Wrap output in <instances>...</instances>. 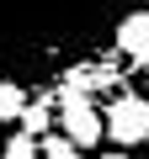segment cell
Listing matches in <instances>:
<instances>
[{"label":"cell","mask_w":149,"mask_h":159,"mask_svg":"<svg viewBox=\"0 0 149 159\" xmlns=\"http://www.w3.org/2000/svg\"><path fill=\"white\" fill-rule=\"evenodd\" d=\"M37 159H80V148H74L64 133H43V154Z\"/></svg>","instance_id":"ba28073f"},{"label":"cell","mask_w":149,"mask_h":159,"mask_svg":"<svg viewBox=\"0 0 149 159\" xmlns=\"http://www.w3.org/2000/svg\"><path fill=\"white\" fill-rule=\"evenodd\" d=\"M112 48L123 58H133L138 69H149V11H123V21L112 32Z\"/></svg>","instance_id":"277c9868"},{"label":"cell","mask_w":149,"mask_h":159,"mask_svg":"<svg viewBox=\"0 0 149 159\" xmlns=\"http://www.w3.org/2000/svg\"><path fill=\"white\" fill-rule=\"evenodd\" d=\"M101 117H107V138H112L117 148H133V143L149 138V96H123V90H117Z\"/></svg>","instance_id":"3957f363"},{"label":"cell","mask_w":149,"mask_h":159,"mask_svg":"<svg viewBox=\"0 0 149 159\" xmlns=\"http://www.w3.org/2000/svg\"><path fill=\"white\" fill-rule=\"evenodd\" d=\"M128 0H0V80L48 74L112 43Z\"/></svg>","instance_id":"6da1fadb"},{"label":"cell","mask_w":149,"mask_h":159,"mask_svg":"<svg viewBox=\"0 0 149 159\" xmlns=\"http://www.w3.org/2000/svg\"><path fill=\"white\" fill-rule=\"evenodd\" d=\"M101 159H128V154H117V148H112V154H101Z\"/></svg>","instance_id":"9c48e42d"},{"label":"cell","mask_w":149,"mask_h":159,"mask_svg":"<svg viewBox=\"0 0 149 159\" xmlns=\"http://www.w3.org/2000/svg\"><path fill=\"white\" fill-rule=\"evenodd\" d=\"M59 133L74 143V148H96L107 138V117L91 106V96H59V111H53Z\"/></svg>","instance_id":"7a4b0ae2"},{"label":"cell","mask_w":149,"mask_h":159,"mask_svg":"<svg viewBox=\"0 0 149 159\" xmlns=\"http://www.w3.org/2000/svg\"><path fill=\"white\" fill-rule=\"evenodd\" d=\"M22 127L43 138V133L53 127V106H48V101H27V111H22Z\"/></svg>","instance_id":"52a82bcc"},{"label":"cell","mask_w":149,"mask_h":159,"mask_svg":"<svg viewBox=\"0 0 149 159\" xmlns=\"http://www.w3.org/2000/svg\"><path fill=\"white\" fill-rule=\"evenodd\" d=\"M37 154H43V138H37V133H27V127H22V133H11L6 143H0V159H37Z\"/></svg>","instance_id":"8992f818"},{"label":"cell","mask_w":149,"mask_h":159,"mask_svg":"<svg viewBox=\"0 0 149 159\" xmlns=\"http://www.w3.org/2000/svg\"><path fill=\"white\" fill-rule=\"evenodd\" d=\"M22 111H27L22 80H0V122H22Z\"/></svg>","instance_id":"5b68a950"}]
</instances>
